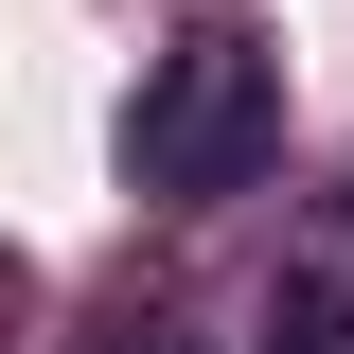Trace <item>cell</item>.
Returning a JSON list of instances; mask_svg holds the SVG:
<instances>
[{
  "label": "cell",
  "instance_id": "obj_1",
  "mask_svg": "<svg viewBox=\"0 0 354 354\" xmlns=\"http://www.w3.org/2000/svg\"><path fill=\"white\" fill-rule=\"evenodd\" d=\"M266 142H283V71H266V36H248V18H195V36L142 71V106H124L142 195H248V177H266Z\"/></svg>",
  "mask_w": 354,
  "mask_h": 354
},
{
  "label": "cell",
  "instance_id": "obj_3",
  "mask_svg": "<svg viewBox=\"0 0 354 354\" xmlns=\"http://www.w3.org/2000/svg\"><path fill=\"white\" fill-rule=\"evenodd\" d=\"M124 354H195V337H160V319H142V337H124Z\"/></svg>",
  "mask_w": 354,
  "mask_h": 354
},
{
  "label": "cell",
  "instance_id": "obj_2",
  "mask_svg": "<svg viewBox=\"0 0 354 354\" xmlns=\"http://www.w3.org/2000/svg\"><path fill=\"white\" fill-rule=\"evenodd\" d=\"M266 354H354V283H283V301H266Z\"/></svg>",
  "mask_w": 354,
  "mask_h": 354
}]
</instances>
